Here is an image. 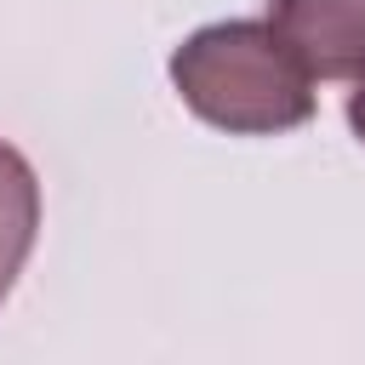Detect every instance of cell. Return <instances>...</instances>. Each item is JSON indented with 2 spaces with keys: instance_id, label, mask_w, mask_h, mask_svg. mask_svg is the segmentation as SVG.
I'll list each match as a JSON object with an SVG mask.
<instances>
[{
  "instance_id": "4",
  "label": "cell",
  "mask_w": 365,
  "mask_h": 365,
  "mask_svg": "<svg viewBox=\"0 0 365 365\" xmlns=\"http://www.w3.org/2000/svg\"><path fill=\"white\" fill-rule=\"evenodd\" d=\"M348 125H354V137L365 143V80L348 91Z\"/></svg>"
},
{
  "instance_id": "2",
  "label": "cell",
  "mask_w": 365,
  "mask_h": 365,
  "mask_svg": "<svg viewBox=\"0 0 365 365\" xmlns=\"http://www.w3.org/2000/svg\"><path fill=\"white\" fill-rule=\"evenodd\" d=\"M268 29L308 80H365V0H268Z\"/></svg>"
},
{
  "instance_id": "1",
  "label": "cell",
  "mask_w": 365,
  "mask_h": 365,
  "mask_svg": "<svg viewBox=\"0 0 365 365\" xmlns=\"http://www.w3.org/2000/svg\"><path fill=\"white\" fill-rule=\"evenodd\" d=\"M171 86L205 125L234 137H274L314 114L308 68L257 17L194 29L171 51Z\"/></svg>"
},
{
  "instance_id": "3",
  "label": "cell",
  "mask_w": 365,
  "mask_h": 365,
  "mask_svg": "<svg viewBox=\"0 0 365 365\" xmlns=\"http://www.w3.org/2000/svg\"><path fill=\"white\" fill-rule=\"evenodd\" d=\"M34 228H40V182L34 165L0 143V302L11 297L29 251H34Z\"/></svg>"
}]
</instances>
